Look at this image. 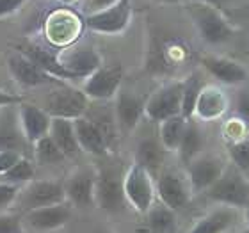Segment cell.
Instances as JSON below:
<instances>
[{
  "label": "cell",
  "mask_w": 249,
  "mask_h": 233,
  "mask_svg": "<svg viewBox=\"0 0 249 233\" xmlns=\"http://www.w3.org/2000/svg\"><path fill=\"white\" fill-rule=\"evenodd\" d=\"M183 7L196 27L197 36L207 45L219 47L231 41L237 34V27L221 9H215L212 5L197 2V0H183Z\"/></svg>",
  "instance_id": "cell-1"
},
{
  "label": "cell",
  "mask_w": 249,
  "mask_h": 233,
  "mask_svg": "<svg viewBox=\"0 0 249 233\" xmlns=\"http://www.w3.org/2000/svg\"><path fill=\"white\" fill-rule=\"evenodd\" d=\"M205 196L221 207L244 210L249 205V181L240 169L228 164L217 181L205 192Z\"/></svg>",
  "instance_id": "cell-2"
},
{
  "label": "cell",
  "mask_w": 249,
  "mask_h": 233,
  "mask_svg": "<svg viewBox=\"0 0 249 233\" xmlns=\"http://www.w3.org/2000/svg\"><path fill=\"white\" fill-rule=\"evenodd\" d=\"M84 20L75 13V11L61 7V9L52 11L45 20V37L50 43V47L64 50L77 43V39L82 36Z\"/></svg>",
  "instance_id": "cell-3"
},
{
  "label": "cell",
  "mask_w": 249,
  "mask_h": 233,
  "mask_svg": "<svg viewBox=\"0 0 249 233\" xmlns=\"http://www.w3.org/2000/svg\"><path fill=\"white\" fill-rule=\"evenodd\" d=\"M43 109L50 118L75 121L86 116L89 109V98L82 93V89L71 88L68 82H64L47 94Z\"/></svg>",
  "instance_id": "cell-4"
},
{
  "label": "cell",
  "mask_w": 249,
  "mask_h": 233,
  "mask_svg": "<svg viewBox=\"0 0 249 233\" xmlns=\"http://www.w3.org/2000/svg\"><path fill=\"white\" fill-rule=\"evenodd\" d=\"M123 192L126 203L141 215L155 205V180L137 164H132L123 175Z\"/></svg>",
  "instance_id": "cell-5"
},
{
  "label": "cell",
  "mask_w": 249,
  "mask_h": 233,
  "mask_svg": "<svg viewBox=\"0 0 249 233\" xmlns=\"http://www.w3.org/2000/svg\"><path fill=\"white\" fill-rule=\"evenodd\" d=\"M66 201L64 196V185L57 180H31L29 183L21 185L18 197H16V208L21 212H31L36 208L52 207Z\"/></svg>",
  "instance_id": "cell-6"
},
{
  "label": "cell",
  "mask_w": 249,
  "mask_h": 233,
  "mask_svg": "<svg viewBox=\"0 0 249 233\" xmlns=\"http://www.w3.org/2000/svg\"><path fill=\"white\" fill-rule=\"evenodd\" d=\"M132 21V0H116L109 7L89 13L84 18V25L96 34L118 36L128 29Z\"/></svg>",
  "instance_id": "cell-7"
},
{
  "label": "cell",
  "mask_w": 249,
  "mask_h": 233,
  "mask_svg": "<svg viewBox=\"0 0 249 233\" xmlns=\"http://www.w3.org/2000/svg\"><path fill=\"white\" fill-rule=\"evenodd\" d=\"M182 80H171L146 98L144 118L151 123H162L173 116H182Z\"/></svg>",
  "instance_id": "cell-8"
},
{
  "label": "cell",
  "mask_w": 249,
  "mask_h": 233,
  "mask_svg": "<svg viewBox=\"0 0 249 233\" xmlns=\"http://www.w3.org/2000/svg\"><path fill=\"white\" fill-rule=\"evenodd\" d=\"M124 205L123 175L114 167H100L94 180V207L105 212H120Z\"/></svg>",
  "instance_id": "cell-9"
},
{
  "label": "cell",
  "mask_w": 249,
  "mask_h": 233,
  "mask_svg": "<svg viewBox=\"0 0 249 233\" xmlns=\"http://www.w3.org/2000/svg\"><path fill=\"white\" fill-rule=\"evenodd\" d=\"M226 161L217 155L201 153L185 166V180L189 183L191 194H205L217 181V178L226 169Z\"/></svg>",
  "instance_id": "cell-10"
},
{
  "label": "cell",
  "mask_w": 249,
  "mask_h": 233,
  "mask_svg": "<svg viewBox=\"0 0 249 233\" xmlns=\"http://www.w3.org/2000/svg\"><path fill=\"white\" fill-rule=\"evenodd\" d=\"M123 68L121 64H102L94 73H91L82 86V93L89 100L107 102L112 100L121 89Z\"/></svg>",
  "instance_id": "cell-11"
},
{
  "label": "cell",
  "mask_w": 249,
  "mask_h": 233,
  "mask_svg": "<svg viewBox=\"0 0 249 233\" xmlns=\"http://www.w3.org/2000/svg\"><path fill=\"white\" fill-rule=\"evenodd\" d=\"M57 57L62 68L71 75L73 80H80V78L86 80L91 73H94L104 64L100 52L91 45H77L75 43L64 50H59Z\"/></svg>",
  "instance_id": "cell-12"
},
{
  "label": "cell",
  "mask_w": 249,
  "mask_h": 233,
  "mask_svg": "<svg viewBox=\"0 0 249 233\" xmlns=\"http://www.w3.org/2000/svg\"><path fill=\"white\" fill-rule=\"evenodd\" d=\"M155 194L159 203L171 208L173 212L182 210L191 201V189L183 176L175 171H160L155 178Z\"/></svg>",
  "instance_id": "cell-13"
},
{
  "label": "cell",
  "mask_w": 249,
  "mask_h": 233,
  "mask_svg": "<svg viewBox=\"0 0 249 233\" xmlns=\"http://www.w3.org/2000/svg\"><path fill=\"white\" fill-rule=\"evenodd\" d=\"M203 70L224 86H242L248 82L249 72L239 61L215 54H203L199 57Z\"/></svg>",
  "instance_id": "cell-14"
},
{
  "label": "cell",
  "mask_w": 249,
  "mask_h": 233,
  "mask_svg": "<svg viewBox=\"0 0 249 233\" xmlns=\"http://www.w3.org/2000/svg\"><path fill=\"white\" fill-rule=\"evenodd\" d=\"M144 98L130 93L126 89L118 91L114 96V119L121 135H126L137 128L141 119L144 118Z\"/></svg>",
  "instance_id": "cell-15"
},
{
  "label": "cell",
  "mask_w": 249,
  "mask_h": 233,
  "mask_svg": "<svg viewBox=\"0 0 249 233\" xmlns=\"http://www.w3.org/2000/svg\"><path fill=\"white\" fill-rule=\"evenodd\" d=\"M71 205L68 201L52 205V207H43L23 214V226H27L32 232H55L70 223L71 219Z\"/></svg>",
  "instance_id": "cell-16"
},
{
  "label": "cell",
  "mask_w": 249,
  "mask_h": 233,
  "mask_svg": "<svg viewBox=\"0 0 249 233\" xmlns=\"http://www.w3.org/2000/svg\"><path fill=\"white\" fill-rule=\"evenodd\" d=\"M7 70H9L11 77L15 78V82H18L23 88H39V86H61L64 84L62 80L50 77L48 73H45L41 68L34 64L31 59L23 55L21 52L11 54L7 57Z\"/></svg>",
  "instance_id": "cell-17"
},
{
  "label": "cell",
  "mask_w": 249,
  "mask_h": 233,
  "mask_svg": "<svg viewBox=\"0 0 249 233\" xmlns=\"http://www.w3.org/2000/svg\"><path fill=\"white\" fill-rule=\"evenodd\" d=\"M94 180H96V171H91V169L73 171L62 181L66 201L75 208H93Z\"/></svg>",
  "instance_id": "cell-18"
},
{
  "label": "cell",
  "mask_w": 249,
  "mask_h": 233,
  "mask_svg": "<svg viewBox=\"0 0 249 233\" xmlns=\"http://www.w3.org/2000/svg\"><path fill=\"white\" fill-rule=\"evenodd\" d=\"M230 109V98L226 91L217 84H205L197 96L194 116L196 121H217Z\"/></svg>",
  "instance_id": "cell-19"
},
{
  "label": "cell",
  "mask_w": 249,
  "mask_h": 233,
  "mask_svg": "<svg viewBox=\"0 0 249 233\" xmlns=\"http://www.w3.org/2000/svg\"><path fill=\"white\" fill-rule=\"evenodd\" d=\"M18 119H20L21 132L29 141V144H34L36 141L47 137L50 132V123L52 118L45 112L43 107H37L34 104L23 102L18 105Z\"/></svg>",
  "instance_id": "cell-20"
},
{
  "label": "cell",
  "mask_w": 249,
  "mask_h": 233,
  "mask_svg": "<svg viewBox=\"0 0 249 233\" xmlns=\"http://www.w3.org/2000/svg\"><path fill=\"white\" fill-rule=\"evenodd\" d=\"M73 128H75V135H77V143L80 146V151H86V153L94 157H105L110 151L104 134L100 132L98 126L89 118L82 116V118L75 119L73 121Z\"/></svg>",
  "instance_id": "cell-21"
},
{
  "label": "cell",
  "mask_w": 249,
  "mask_h": 233,
  "mask_svg": "<svg viewBox=\"0 0 249 233\" xmlns=\"http://www.w3.org/2000/svg\"><path fill=\"white\" fill-rule=\"evenodd\" d=\"M2 110L4 112L0 116V150H13L25 157L27 146L31 144L21 132L18 110H11V107Z\"/></svg>",
  "instance_id": "cell-22"
},
{
  "label": "cell",
  "mask_w": 249,
  "mask_h": 233,
  "mask_svg": "<svg viewBox=\"0 0 249 233\" xmlns=\"http://www.w3.org/2000/svg\"><path fill=\"white\" fill-rule=\"evenodd\" d=\"M134 233H178L177 214L162 203H155L142 214V221L135 226Z\"/></svg>",
  "instance_id": "cell-23"
},
{
  "label": "cell",
  "mask_w": 249,
  "mask_h": 233,
  "mask_svg": "<svg viewBox=\"0 0 249 233\" xmlns=\"http://www.w3.org/2000/svg\"><path fill=\"white\" fill-rule=\"evenodd\" d=\"M18 52H21L23 55L31 59L34 64L41 68L43 72L48 73L50 77L62 80V82H70L73 80L71 75L62 68V64L59 62L57 52H52L50 48L39 47V45H23V47H18Z\"/></svg>",
  "instance_id": "cell-24"
},
{
  "label": "cell",
  "mask_w": 249,
  "mask_h": 233,
  "mask_svg": "<svg viewBox=\"0 0 249 233\" xmlns=\"http://www.w3.org/2000/svg\"><path fill=\"white\" fill-rule=\"evenodd\" d=\"M164 155H166V150L159 143V137H144V139L139 141V144L135 148L134 164L146 169L155 180L159 173L162 171Z\"/></svg>",
  "instance_id": "cell-25"
},
{
  "label": "cell",
  "mask_w": 249,
  "mask_h": 233,
  "mask_svg": "<svg viewBox=\"0 0 249 233\" xmlns=\"http://www.w3.org/2000/svg\"><path fill=\"white\" fill-rule=\"evenodd\" d=\"M235 219H237V210L219 207L197 219L187 233H226L233 226Z\"/></svg>",
  "instance_id": "cell-26"
},
{
  "label": "cell",
  "mask_w": 249,
  "mask_h": 233,
  "mask_svg": "<svg viewBox=\"0 0 249 233\" xmlns=\"http://www.w3.org/2000/svg\"><path fill=\"white\" fill-rule=\"evenodd\" d=\"M48 135L52 137L61 153L68 159H75L80 153V146L77 143V135H75V128H73L71 119H61V118H52L50 123V132Z\"/></svg>",
  "instance_id": "cell-27"
},
{
  "label": "cell",
  "mask_w": 249,
  "mask_h": 233,
  "mask_svg": "<svg viewBox=\"0 0 249 233\" xmlns=\"http://www.w3.org/2000/svg\"><path fill=\"white\" fill-rule=\"evenodd\" d=\"M203 148H205V134H203L201 126H199L196 119H189L185 132H183V137L180 141V146H178L177 150L180 162H182L183 166H187L197 155H201Z\"/></svg>",
  "instance_id": "cell-28"
},
{
  "label": "cell",
  "mask_w": 249,
  "mask_h": 233,
  "mask_svg": "<svg viewBox=\"0 0 249 233\" xmlns=\"http://www.w3.org/2000/svg\"><path fill=\"white\" fill-rule=\"evenodd\" d=\"M185 126L187 119L183 116H173V118L159 123L157 137H159L162 148L166 151H177L183 137V132H185Z\"/></svg>",
  "instance_id": "cell-29"
},
{
  "label": "cell",
  "mask_w": 249,
  "mask_h": 233,
  "mask_svg": "<svg viewBox=\"0 0 249 233\" xmlns=\"http://www.w3.org/2000/svg\"><path fill=\"white\" fill-rule=\"evenodd\" d=\"M203 82L201 75L197 72H192L191 75H187L185 78H182V112L180 114L189 121L194 116V107H196L197 96L201 93Z\"/></svg>",
  "instance_id": "cell-30"
},
{
  "label": "cell",
  "mask_w": 249,
  "mask_h": 233,
  "mask_svg": "<svg viewBox=\"0 0 249 233\" xmlns=\"http://www.w3.org/2000/svg\"><path fill=\"white\" fill-rule=\"evenodd\" d=\"M32 151H34V159L39 166H55V164H62L66 161V157L62 155L50 135L36 141L32 144Z\"/></svg>",
  "instance_id": "cell-31"
},
{
  "label": "cell",
  "mask_w": 249,
  "mask_h": 233,
  "mask_svg": "<svg viewBox=\"0 0 249 233\" xmlns=\"http://www.w3.org/2000/svg\"><path fill=\"white\" fill-rule=\"evenodd\" d=\"M36 176V167L29 161L27 157H21L20 161L16 162L15 166L9 167L5 173L0 175V181L2 183H11V185H25L31 180H34Z\"/></svg>",
  "instance_id": "cell-32"
},
{
  "label": "cell",
  "mask_w": 249,
  "mask_h": 233,
  "mask_svg": "<svg viewBox=\"0 0 249 233\" xmlns=\"http://www.w3.org/2000/svg\"><path fill=\"white\" fill-rule=\"evenodd\" d=\"M228 157L231 161V166L240 169L242 173L249 171V139L239 141V143H230L226 144Z\"/></svg>",
  "instance_id": "cell-33"
},
{
  "label": "cell",
  "mask_w": 249,
  "mask_h": 233,
  "mask_svg": "<svg viewBox=\"0 0 249 233\" xmlns=\"http://www.w3.org/2000/svg\"><path fill=\"white\" fill-rule=\"evenodd\" d=\"M249 126L239 119L237 116L233 118H230L224 121L223 125V139L226 144L230 143H239V141H244V139H249Z\"/></svg>",
  "instance_id": "cell-34"
},
{
  "label": "cell",
  "mask_w": 249,
  "mask_h": 233,
  "mask_svg": "<svg viewBox=\"0 0 249 233\" xmlns=\"http://www.w3.org/2000/svg\"><path fill=\"white\" fill-rule=\"evenodd\" d=\"M0 233H27L23 221L18 214H2L0 215Z\"/></svg>",
  "instance_id": "cell-35"
},
{
  "label": "cell",
  "mask_w": 249,
  "mask_h": 233,
  "mask_svg": "<svg viewBox=\"0 0 249 233\" xmlns=\"http://www.w3.org/2000/svg\"><path fill=\"white\" fill-rule=\"evenodd\" d=\"M235 116L249 126V89H239L235 96Z\"/></svg>",
  "instance_id": "cell-36"
},
{
  "label": "cell",
  "mask_w": 249,
  "mask_h": 233,
  "mask_svg": "<svg viewBox=\"0 0 249 233\" xmlns=\"http://www.w3.org/2000/svg\"><path fill=\"white\" fill-rule=\"evenodd\" d=\"M20 189H21L20 185H11V183H2L0 181V210L15 205Z\"/></svg>",
  "instance_id": "cell-37"
},
{
  "label": "cell",
  "mask_w": 249,
  "mask_h": 233,
  "mask_svg": "<svg viewBox=\"0 0 249 233\" xmlns=\"http://www.w3.org/2000/svg\"><path fill=\"white\" fill-rule=\"evenodd\" d=\"M27 2L29 0H0V20L18 13Z\"/></svg>",
  "instance_id": "cell-38"
},
{
  "label": "cell",
  "mask_w": 249,
  "mask_h": 233,
  "mask_svg": "<svg viewBox=\"0 0 249 233\" xmlns=\"http://www.w3.org/2000/svg\"><path fill=\"white\" fill-rule=\"evenodd\" d=\"M21 157L18 151H13V150H0V175L5 173L9 167H13L16 162L20 161Z\"/></svg>",
  "instance_id": "cell-39"
},
{
  "label": "cell",
  "mask_w": 249,
  "mask_h": 233,
  "mask_svg": "<svg viewBox=\"0 0 249 233\" xmlns=\"http://www.w3.org/2000/svg\"><path fill=\"white\" fill-rule=\"evenodd\" d=\"M23 104V98L20 94L9 93L5 89H0V109H5V107H16V105Z\"/></svg>",
  "instance_id": "cell-40"
},
{
  "label": "cell",
  "mask_w": 249,
  "mask_h": 233,
  "mask_svg": "<svg viewBox=\"0 0 249 233\" xmlns=\"http://www.w3.org/2000/svg\"><path fill=\"white\" fill-rule=\"evenodd\" d=\"M197 2H203V4H208V5H212V7H215V9L223 11L224 5L230 4L231 0H197Z\"/></svg>",
  "instance_id": "cell-41"
},
{
  "label": "cell",
  "mask_w": 249,
  "mask_h": 233,
  "mask_svg": "<svg viewBox=\"0 0 249 233\" xmlns=\"http://www.w3.org/2000/svg\"><path fill=\"white\" fill-rule=\"evenodd\" d=\"M244 223H246V226H248V232H249V205L244 208Z\"/></svg>",
  "instance_id": "cell-42"
},
{
  "label": "cell",
  "mask_w": 249,
  "mask_h": 233,
  "mask_svg": "<svg viewBox=\"0 0 249 233\" xmlns=\"http://www.w3.org/2000/svg\"><path fill=\"white\" fill-rule=\"evenodd\" d=\"M59 2H61L62 5H73L75 2H77V0H59Z\"/></svg>",
  "instance_id": "cell-43"
},
{
  "label": "cell",
  "mask_w": 249,
  "mask_h": 233,
  "mask_svg": "<svg viewBox=\"0 0 249 233\" xmlns=\"http://www.w3.org/2000/svg\"><path fill=\"white\" fill-rule=\"evenodd\" d=\"M162 2H171L173 4V2H183V0H162Z\"/></svg>",
  "instance_id": "cell-44"
},
{
  "label": "cell",
  "mask_w": 249,
  "mask_h": 233,
  "mask_svg": "<svg viewBox=\"0 0 249 233\" xmlns=\"http://www.w3.org/2000/svg\"><path fill=\"white\" fill-rule=\"evenodd\" d=\"M246 13H248V16H249V2H248V5H246Z\"/></svg>",
  "instance_id": "cell-45"
},
{
  "label": "cell",
  "mask_w": 249,
  "mask_h": 233,
  "mask_svg": "<svg viewBox=\"0 0 249 233\" xmlns=\"http://www.w3.org/2000/svg\"><path fill=\"white\" fill-rule=\"evenodd\" d=\"M94 233H110V232H94Z\"/></svg>",
  "instance_id": "cell-46"
},
{
  "label": "cell",
  "mask_w": 249,
  "mask_h": 233,
  "mask_svg": "<svg viewBox=\"0 0 249 233\" xmlns=\"http://www.w3.org/2000/svg\"><path fill=\"white\" fill-rule=\"evenodd\" d=\"M244 233H249V232H244Z\"/></svg>",
  "instance_id": "cell-47"
}]
</instances>
